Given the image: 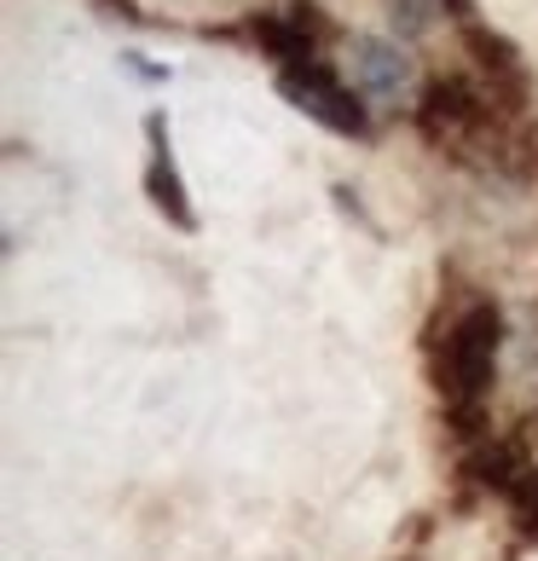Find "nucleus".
<instances>
[{
  "instance_id": "1",
  "label": "nucleus",
  "mask_w": 538,
  "mask_h": 561,
  "mask_svg": "<svg viewBox=\"0 0 538 561\" xmlns=\"http://www.w3.org/2000/svg\"><path fill=\"white\" fill-rule=\"evenodd\" d=\"M499 353H504V307L492 296H474L434 347V388H440L446 423L463 446L487 440V400L492 382H499Z\"/></svg>"
},
{
  "instance_id": "2",
  "label": "nucleus",
  "mask_w": 538,
  "mask_h": 561,
  "mask_svg": "<svg viewBox=\"0 0 538 561\" xmlns=\"http://www.w3.org/2000/svg\"><path fill=\"white\" fill-rule=\"evenodd\" d=\"M411 116H417V134H423L428 145L458 151V145H469V139L499 134V116H504V111L492 105V93L474 88L469 76H434Z\"/></svg>"
},
{
  "instance_id": "3",
  "label": "nucleus",
  "mask_w": 538,
  "mask_h": 561,
  "mask_svg": "<svg viewBox=\"0 0 538 561\" xmlns=\"http://www.w3.org/2000/svg\"><path fill=\"white\" fill-rule=\"evenodd\" d=\"M278 81V93L296 105L307 122H319V128L330 134H342V139H365L370 134V116L359 105V88H347V81L336 76V65L330 58H313V65H289L273 76Z\"/></svg>"
},
{
  "instance_id": "4",
  "label": "nucleus",
  "mask_w": 538,
  "mask_h": 561,
  "mask_svg": "<svg viewBox=\"0 0 538 561\" xmlns=\"http://www.w3.org/2000/svg\"><path fill=\"white\" fill-rule=\"evenodd\" d=\"M243 35H250L266 58H278V70H289V65H313L319 47L336 35V24L319 12V0H289V7L250 12L243 18Z\"/></svg>"
},
{
  "instance_id": "5",
  "label": "nucleus",
  "mask_w": 538,
  "mask_h": 561,
  "mask_svg": "<svg viewBox=\"0 0 538 561\" xmlns=\"http://www.w3.org/2000/svg\"><path fill=\"white\" fill-rule=\"evenodd\" d=\"M347 70H354V88L365 99H377V105H394V99L411 93V81H417L411 53L388 35H347Z\"/></svg>"
},
{
  "instance_id": "6",
  "label": "nucleus",
  "mask_w": 538,
  "mask_h": 561,
  "mask_svg": "<svg viewBox=\"0 0 538 561\" xmlns=\"http://www.w3.org/2000/svg\"><path fill=\"white\" fill-rule=\"evenodd\" d=\"M145 145H151V157H145V197H151L157 209L180 226V232H192L197 215H192V203H185V180H180L169 116H162V111H145Z\"/></svg>"
},
{
  "instance_id": "7",
  "label": "nucleus",
  "mask_w": 538,
  "mask_h": 561,
  "mask_svg": "<svg viewBox=\"0 0 538 561\" xmlns=\"http://www.w3.org/2000/svg\"><path fill=\"white\" fill-rule=\"evenodd\" d=\"M122 70H134L139 81H169V70H162V65H145V53H122Z\"/></svg>"
}]
</instances>
